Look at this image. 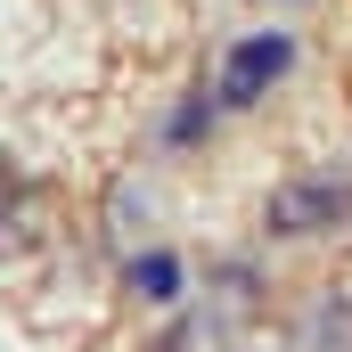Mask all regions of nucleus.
Here are the masks:
<instances>
[{"instance_id": "nucleus-1", "label": "nucleus", "mask_w": 352, "mask_h": 352, "mask_svg": "<svg viewBox=\"0 0 352 352\" xmlns=\"http://www.w3.org/2000/svg\"><path fill=\"white\" fill-rule=\"evenodd\" d=\"M287 58H295V41H287V33H254L246 50H230L221 98H230V107H246V98H254V90H263L270 74H287Z\"/></svg>"}, {"instance_id": "nucleus-2", "label": "nucleus", "mask_w": 352, "mask_h": 352, "mask_svg": "<svg viewBox=\"0 0 352 352\" xmlns=\"http://www.w3.org/2000/svg\"><path fill=\"white\" fill-rule=\"evenodd\" d=\"M352 197H336V188H278L270 197V230H320V221H336Z\"/></svg>"}, {"instance_id": "nucleus-3", "label": "nucleus", "mask_w": 352, "mask_h": 352, "mask_svg": "<svg viewBox=\"0 0 352 352\" xmlns=\"http://www.w3.org/2000/svg\"><path fill=\"white\" fill-rule=\"evenodd\" d=\"M131 287H140L148 303H173V295H180V263H173V254H148V263L131 270Z\"/></svg>"}]
</instances>
